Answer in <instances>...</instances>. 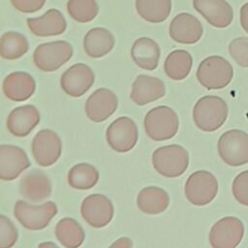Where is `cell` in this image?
<instances>
[{
  "mask_svg": "<svg viewBox=\"0 0 248 248\" xmlns=\"http://www.w3.org/2000/svg\"><path fill=\"white\" fill-rule=\"evenodd\" d=\"M227 103L218 96L200 98L193 108V120L203 132H214L222 127L228 117Z\"/></svg>",
  "mask_w": 248,
  "mask_h": 248,
  "instance_id": "6da1fadb",
  "label": "cell"
},
{
  "mask_svg": "<svg viewBox=\"0 0 248 248\" xmlns=\"http://www.w3.org/2000/svg\"><path fill=\"white\" fill-rule=\"evenodd\" d=\"M143 125L146 135L151 140L162 141L175 136L179 127V119L171 108L158 106L146 113Z\"/></svg>",
  "mask_w": 248,
  "mask_h": 248,
  "instance_id": "7a4b0ae2",
  "label": "cell"
},
{
  "mask_svg": "<svg viewBox=\"0 0 248 248\" xmlns=\"http://www.w3.org/2000/svg\"><path fill=\"white\" fill-rule=\"evenodd\" d=\"M152 165L155 170L165 177H178L189 166V154L178 144L161 146L152 153Z\"/></svg>",
  "mask_w": 248,
  "mask_h": 248,
  "instance_id": "3957f363",
  "label": "cell"
},
{
  "mask_svg": "<svg viewBox=\"0 0 248 248\" xmlns=\"http://www.w3.org/2000/svg\"><path fill=\"white\" fill-rule=\"evenodd\" d=\"M196 76L199 82L206 89H222L232 79L233 69L224 57L212 55L199 64Z\"/></svg>",
  "mask_w": 248,
  "mask_h": 248,
  "instance_id": "277c9868",
  "label": "cell"
},
{
  "mask_svg": "<svg viewBox=\"0 0 248 248\" xmlns=\"http://www.w3.org/2000/svg\"><path fill=\"white\" fill-rule=\"evenodd\" d=\"M58 208L53 202H46L40 205H33L18 200L14 206V215L27 230L39 231L45 229L57 214Z\"/></svg>",
  "mask_w": 248,
  "mask_h": 248,
  "instance_id": "5b68a950",
  "label": "cell"
},
{
  "mask_svg": "<svg viewBox=\"0 0 248 248\" xmlns=\"http://www.w3.org/2000/svg\"><path fill=\"white\" fill-rule=\"evenodd\" d=\"M74 50L66 41H54L39 45L33 53V62L43 72H54L68 62Z\"/></svg>",
  "mask_w": 248,
  "mask_h": 248,
  "instance_id": "8992f818",
  "label": "cell"
},
{
  "mask_svg": "<svg viewBox=\"0 0 248 248\" xmlns=\"http://www.w3.org/2000/svg\"><path fill=\"white\" fill-rule=\"evenodd\" d=\"M218 153L229 166L239 167L248 163V134L241 130H229L218 140Z\"/></svg>",
  "mask_w": 248,
  "mask_h": 248,
  "instance_id": "52a82bcc",
  "label": "cell"
},
{
  "mask_svg": "<svg viewBox=\"0 0 248 248\" xmlns=\"http://www.w3.org/2000/svg\"><path fill=\"white\" fill-rule=\"evenodd\" d=\"M218 192L216 177L207 170H197L186 180L184 186L185 197L188 202L197 206L211 202Z\"/></svg>",
  "mask_w": 248,
  "mask_h": 248,
  "instance_id": "ba28073f",
  "label": "cell"
},
{
  "mask_svg": "<svg viewBox=\"0 0 248 248\" xmlns=\"http://www.w3.org/2000/svg\"><path fill=\"white\" fill-rule=\"evenodd\" d=\"M138 127L134 120L121 116L113 120L106 132L107 142L111 149L126 153L134 148L138 141Z\"/></svg>",
  "mask_w": 248,
  "mask_h": 248,
  "instance_id": "9c48e42d",
  "label": "cell"
},
{
  "mask_svg": "<svg viewBox=\"0 0 248 248\" xmlns=\"http://www.w3.org/2000/svg\"><path fill=\"white\" fill-rule=\"evenodd\" d=\"M114 213L111 201L102 194H91L83 199L80 204V214L91 227L100 229L109 224Z\"/></svg>",
  "mask_w": 248,
  "mask_h": 248,
  "instance_id": "30bf717a",
  "label": "cell"
},
{
  "mask_svg": "<svg viewBox=\"0 0 248 248\" xmlns=\"http://www.w3.org/2000/svg\"><path fill=\"white\" fill-rule=\"evenodd\" d=\"M31 149L33 157L39 166L49 167L60 158L62 142L54 131L43 129L33 138Z\"/></svg>",
  "mask_w": 248,
  "mask_h": 248,
  "instance_id": "8fae6325",
  "label": "cell"
},
{
  "mask_svg": "<svg viewBox=\"0 0 248 248\" xmlns=\"http://www.w3.org/2000/svg\"><path fill=\"white\" fill-rule=\"evenodd\" d=\"M244 226L236 217L227 216L210 229L209 243L213 248H234L242 240Z\"/></svg>",
  "mask_w": 248,
  "mask_h": 248,
  "instance_id": "7c38bea8",
  "label": "cell"
},
{
  "mask_svg": "<svg viewBox=\"0 0 248 248\" xmlns=\"http://www.w3.org/2000/svg\"><path fill=\"white\" fill-rule=\"evenodd\" d=\"M95 75L92 69L83 63L74 64L60 78L62 90L71 97H80L93 85Z\"/></svg>",
  "mask_w": 248,
  "mask_h": 248,
  "instance_id": "4fadbf2b",
  "label": "cell"
},
{
  "mask_svg": "<svg viewBox=\"0 0 248 248\" xmlns=\"http://www.w3.org/2000/svg\"><path fill=\"white\" fill-rule=\"evenodd\" d=\"M31 163L26 152L13 144L0 145V178L11 181L30 167Z\"/></svg>",
  "mask_w": 248,
  "mask_h": 248,
  "instance_id": "5bb4252c",
  "label": "cell"
},
{
  "mask_svg": "<svg viewBox=\"0 0 248 248\" xmlns=\"http://www.w3.org/2000/svg\"><path fill=\"white\" fill-rule=\"evenodd\" d=\"M117 106L118 99L111 90L99 88L87 98L84 109L91 121L100 123L111 116L116 110Z\"/></svg>",
  "mask_w": 248,
  "mask_h": 248,
  "instance_id": "9a60e30c",
  "label": "cell"
},
{
  "mask_svg": "<svg viewBox=\"0 0 248 248\" xmlns=\"http://www.w3.org/2000/svg\"><path fill=\"white\" fill-rule=\"evenodd\" d=\"M169 33L170 38L176 43L193 45L202 38L203 28L196 16L188 13H180L170 21Z\"/></svg>",
  "mask_w": 248,
  "mask_h": 248,
  "instance_id": "2e32d148",
  "label": "cell"
},
{
  "mask_svg": "<svg viewBox=\"0 0 248 248\" xmlns=\"http://www.w3.org/2000/svg\"><path fill=\"white\" fill-rule=\"evenodd\" d=\"M193 7L216 28H226L233 19L232 8L226 0H193Z\"/></svg>",
  "mask_w": 248,
  "mask_h": 248,
  "instance_id": "e0dca14e",
  "label": "cell"
},
{
  "mask_svg": "<svg viewBox=\"0 0 248 248\" xmlns=\"http://www.w3.org/2000/svg\"><path fill=\"white\" fill-rule=\"evenodd\" d=\"M51 182L48 176L40 170H32L25 173L19 181V193L26 200L39 202L51 195Z\"/></svg>",
  "mask_w": 248,
  "mask_h": 248,
  "instance_id": "ac0fdd59",
  "label": "cell"
},
{
  "mask_svg": "<svg viewBox=\"0 0 248 248\" xmlns=\"http://www.w3.org/2000/svg\"><path fill=\"white\" fill-rule=\"evenodd\" d=\"M166 87L164 82L152 76L140 75L136 78L130 93L131 100L139 105L144 106L164 97Z\"/></svg>",
  "mask_w": 248,
  "mask_h": 248,
  "instance_id": "d6986e66",
  "label": "cell"
},
{
  "mask_svg": "<svg viewBox=\"0 0 248 248\" xmlns=\"http://www.w3.org/2000/svg\"><path fill=\"white\" fill-rule=\"evenodd\" d=\"M41 119L38 108L33 105H24L14 108L7 118V129L16 137H26L39 124Z\"/></svg>",
  "mask_w": 248,
  "mask_h": 248,
  "instance_id": "ffe728a7",
  "label": "cell"
},
{
  "mask_svg": "<svg viewBox=\"0 0 248 248\" xmlns=\"http://www.w3.org/2000/svg\"><path fill=\"white\" fill-rule=\"evenodd\" d=\"M2 89L4 95L9 100L23 102L34 94L36 81L30 74L16 71L6 76L2 83Z\"/></svg>",
  "mask_w": 248,
  "mask_h": 248,
  "instance_id": "44dd1931",
  "label": "cell"
},
{
  "mask_svg": "<svg viewBox=\"0 0 248 248\" xmlns=\"http://www.w3.org/2000/svg\"><path fill=\"white\" fill-rule=\"evenodd\" d=\"M26 22L29 30L38 37L57 36L67 28V22L57 9H49L39 17H29Z\"/></svg>",
  "mask_w": 248,
  "mask_h": 248,
  "instance_id": "7402d4cb",
  "label": "cell"
},
{
  "mask_svg": "<svg viewBox=\"0 0 248 248\" xmlns=\"http://www.w3.org/2000/svg\"><path fill=\"white\" fill-rule=\"evenodd\" d=\"M160 53L159 45L148 37L137 39L131 48V57L135 64L147 71H153L158 67Z\"/></svg>",
  "mask_w": 248,
  "mask_h": 248,
  "instance_id": "603a6c76",
  "label": "cell"
},
{
  "mask_svg": "<svg viewBox=\"0 0 248 248\" xmlns=\"http://www.w3.org/2000/svg\"><path fill=\"white\" fill-rule=\"evenodd\" d=\"M115 44L110 31L103 27L90 29L84 36L83 48L85 53L92 58H101L111 51Z\"/></svg>",
  "mask_w": 248,
  "mask_h": 248,
  "instance_id": "cb8c5ba5",
  "label": "cell"
},
{
  "mask_svg": "<svg viewBox=\"0 0 248 248\" xmlns=\"http://www.w3.org/2000/svg\"><path fill=\"white\" fill-rule=\"evenodd\" d=\"M169 204V194L160 187H145L141 189L137 196V205L139 209L146 214H160L168 208Z\"/></svg>",
  "mask_w": 248,
  "mask_h": 248,
  "instance_id": "d4e9b609",
  "label": "cell"
},
{
  "mask_svg": "<svg viewBox=\"0 0 248 248\" xmlns=\"http://www.w3.org/2000/svg\"><path fill=\"white\" fill-rule=\"evenodd\" d=\"M55 236L59 243L66 248L79 247L85 238L82 227L73 218L60 219L55 226Z\"/></svg>",
  "mask_w": 248,
  "mask_h": 248,
  "instance_id": "484cf974",
  "label": "cell"
},
{
  "mask_svg": "<svg viewBox=\"0 0 248 248\" xmlns=\"http://www.w3.org/2000/svg\"><path fill=\"white\" fill-rule=\"evenodd\" d=\"M193 65V58L190 52L184 49L171 51L165 59L164 71L173 80H182L190 73Z\"/></svg>",
  "mask_w": 248,
  "mask_h": 248,
  "instance_id": "4316f807",
  "label": "cell"
},
{
  "mask_svg": "<svg viewBox=\"0 0 248 248\" xmlns=\"http://www.w3.org/2000/svg\"><path fill=\"white\" fill-rule=\"evenodd\" d=\"M136 10L144 20L160 23L170 16L171 0H136Z\"/></svg>",
  "mask_w": 248,
  "mask_h": 248,
  "instance_id": "83f0119b",
  "label": "cell"
},
{
  "mask_svg": "<svg viewBox=\"0 0 248 248\" xmlns=\"http://www.w3.org/2000/svg\"><path fill=\"white\" fill-rule=\"evenodd\" d=\"M29 49L26 37L16 31H8L1 36L0 55L7 60H16L23 56Z\"/></svg>",
  "mask_w": 248,
  "mask_h": 248,
  "instance_id": "f1b7e54d",
  "label": "cell"
},
{
  "mask_svg": "<svg viewBox=\"0 0 248 248\" xmlns=\"http://www.w3.org/2000/svg\"><path fill=\"white\" fill-rule=\"evenodd\" d=\"M69 185L77 190H88L93 188L99 180V171L88 163L75 165L68 172Z\"/></svg>",
  "mask_w": 248,
  "mask_h": 248,
  "instance_id": "f546056e",
  "label": "cell"
},
{
  "mask_svg": "<svg viewBox=\"0 0 248 248\" xmlns=\"http://www.w3.org/2000/svg\"><path fill=\"white\" fill-rule=\"evenodd\" d=\"M67 11L74 20L87 23L97 16L99 6L96 0H69Z\"/></svg>",
  "mask_w": 248,
  "mask_h": 248,
  "instance_id": "4dcf8cb0",
  "label": "cell"
},
{
  "mask_svg": "<svg viewBox=\"0 0 248 248\" xmlns=\"http://www.w3.org/2000/svg\"><path fill=\"white\" fill-rule=\"evenodd\" d=\"M229 52L239 66L248 68V37L233 39L229 45Z\"/></svg>",
  "mask_w": 248,
  "mask_h": 248,
  "instance_id": "1f68e13d",
  "label": "cell"
},
{
  "mask_svg": "<svg viewBox=\"0 0 248 248\" xmlns=\"http://www.w3.org/2000/svg\"><path fill=\"white\" fill-rule=\"evenodd\" d=\"M17 240V231L14 223L5 215H0V248H11Z\"/></svg>",
  "mask_w": 248,
  "mask_h": 248,
  "instance_id": "d6a6232c",
  "label": "cell"
},
{
  "mask_svg": "<svg viewBox=\"0 0 248 248\" xmlns=\"http://www.w3.org/2000/svg\"><path fill=\"white\" fill-rule=\"evenodd\" d=\"M232 191L234 199L239 203L248 206V170L235 176L232 181Z\"/></svg>",
  "mask_w": 248,
  "mask_h": 248,
  "instance_id": "836d02e7",
  "label": "cell"
},
{
  "mask_svg": "<svg viewBox=\"0 0 248 248\" xmlns=\"http://www.w3.org/2000/svg\"><path fill=\"white\" fill-rule=\"evenodd\" d=\"M11 3L17 11L30 14L41 10L45 5L46 0H11Z\"/></svg>",
  "mask_w": 248,
  "mask_h": 248,
  "instance_id": "e575fe53",
  "label": "cell"
},
{
  "mask_svg": "<svg viewBox=\"0 0 248 248\" xmlns=\"http://www.w3.org/2000/svg\"><path fill=\"white\" fill-rule=\"evenodd\" d=\"M239 18H240V24H241L242 28L248 34V2L245 3L240 8Z\"/></svg>",
  "mask_w": 248,
  "mask_h": 248,
  "instance_id": "d590c367",
  "label": "cell"
},
{
  "mask_svg": "<svg viewBox=\"0 0 248 248\" xmlns=\"http://www.w3.org/2000/svg\"><path fill=\"white\" fill-rule=\"evenodd\" d=\"M110 246L111 247H132L133 242L128 237H120L117 240H115Z\"/></svg>",
  "mask_w": 248,
  "mask_h": 248,
  "instance_id": "8d00e7d4",
  "label": "cell"
},
{
  "mask_svg": "<svg viewBox=\"0 0 248 248\" xmlns=\"http://www.w3.org/2000/svg\"><path fill=\"white\" fill-rule=\"evenodd\" d=\"M39 247H57V245L55 243H51V242H47V243H41L39 245Z\"/></svg>",
  "mask_w": 248,
  "mask_h": 248,
  "instance_id": "74e56055",
  "label": "cell"
}]
</instances>
